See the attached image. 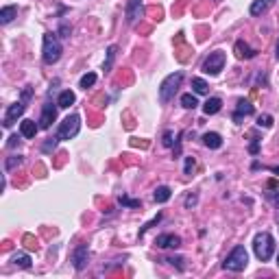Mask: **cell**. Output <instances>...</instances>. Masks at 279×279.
Segmentation results:
<instances>
[{"mask_svg":"<svg viewBox=\"0 0 279 279\" xmlns=\"http://www.w3.org/2000/svg\"><path fill=\"white\" fill-rule=\"evenodd\" d=\"M253 251H255V258L260 262H269L275 253V238L269 234V231H262L253 238Z\"/></svg>","mask_w":279,"mask_h":279,"instance_id":"1","label":"cell"},{"mask_svg":"<svg viewBox=\"0 0 279 279\" xmlns=\"http://www.w3.org/2000/svg\"><path fill=\"white\" fill-rule=\"evenodd\" d=\"M61 52H63V46L59 37L55 33H46L44 35V48H41V59H44V63H57L59 59H61Z\"/></svg>","mask_w":279,"mask_h":279,"instance_id":"2","label":"cell"},{"mask_svg":"<svg viewBox=\"0 0 279 279\" xmlns=\"http://www.w3.org/2000/svg\"><path fill=\"white\" fill-rule=\"evenodd\" d=\"M181 81H183V72H173V74L166 76L162 81V85H159V100H162V103L173 100L177 90H179V85H181Z\"/></svg>","mask_w":279,"mask_h":279,"instance_id":"3","label":"cell"},{"mask_svg":"<svg viewBox=\"0 0 279 279\" xmlns=\"http://www.w3.org/2000/svg\"><path fill=\"white\" fill-rule=\"evenodd\" d=\"M247 264H249V253H247V249L245 247H236L234 251H231L227 255V260L223 262V266L227 271L231 273H240V271H245L247 269Z\"/></svg>","mask_w":279,"mask_h":279,"instance_id":"4","label":"cell"},{"mask_svg":"<svg viewBox=\"0 0 279 279\" xmlns=\"http://www.w3.org/2000/svg\"><path fill=\"white\" fill-rule=\"evenodd\" d=\"M81 129V118L76 114H70L68 118H63V122L57 129V138L59 140H72Z\"/></svg>","mask_w":279,"mask_h":279,"instance_id":"5","label":"cell"},{"mask_svg":"<svg viewBox=\"0 0 279 279\" xmlns=\"http://www.w3.org/2000/svg\"><path fill=\"white\" fill-rule=\"evenodd\" d=\"M225 52L223 50H214V52H210V57L203 61V72L205 74H212V76H216L221 70L225 68Z\"/></svg>","mask_w":279,"mask_h":279,"instance_id":"6","label":"cell"},{"mask_svg":"<svg viewBox=\"0 0 279 279\" xmlns=\"http://www.w3.org/2000/svg\"><path fill=\"white\" fill-rule=\"evenodd\" d=\"M24 109H26L24 100H17V103L9 105V109H7V114H4L2 124H4V127H11L13 122H17V118H20L22 114H24Z\"/></svg>","mask_w":279,"mask_h":279,"instance_id":"7","label":"cell"},{"mask_svg":"<svg viewBox=\"0 0 279 279\" xmlns=\"http://www.w3.org/2000/svg\"><path fill=\"white\" fill-rule=\"evenodd\" d=\"M87 260H90V249H87V245H79L74 249L72 253V264L76 271H83L87 266Z\"/></svg>","mask_w":279,"mask_h":279,"instance_id":"8","label":"cell"},{"mask_svg":"<svg viewBox=\"0 0 279 279\" xmlns=\"http://www.w3.org/2000/svg\"><path fill=\"white\" fill-rule=\"evenodd\" d=\"M57 120V107L52 103H46L41 107V118H39V129H50V124Z\"/></svg>","mask_w":279,"mask_h":279,"instance_id":"9","label":"cell"},{"mask_svg":"<svg viewBox=\"0 0 279 279\" xmlns=\"http://www.w3.org/2000/svg\"><path fill=\"white\" fill-rule=\"evenodd\" d=\"M157 247L159 249H179L181 238L175 234H162V236H157Z\"/></svg>","mask_w":279,"mask_h":279,"instance_id":"10","label":"cell"},{"mask_svg":"<svg viewBox=\"0 0 279 279\" xmlns=\"http://www.w3.org/2000/svg\"><path fill=\"white\" fill-rule=\"evenodd\" d=\"M142 17V0H129L127 4V22L129 24H135Z\"/></svg>","mask_w":279,"mask_h":279,"instance_id":"11","label":"cell"},{"mask_svg":"<svg viewBox=\"0 0 279 279\" xmlns=\"http://www.w3.org/2000/svg\"><path fill=\"white\" fill-rule=\"evenodd\" d=\"M251 114H253V105L249 103V100L240 98V100H238V107H236V111H234V120L240 122L242 116H251Z\"/></svg>","mask_w":279,"mask_h":279,"instance_id":"12","label":"cell"},{"mask_svg":"<svg viewBox=\"0 0 279 279\" xmlns=\"http://www.w3.org/2000/svg\"><path fill=\"white\" fill-rule=\"evenodd\" d=\"M234 48H236V55H238L240 59H253L255 55H258V50H253L251 46H249L247 41H242V39L236 41V46H234Z\"/></svg>","mask_w":279,"mask_h":279,"instance_id":"13","label":"cell"},{"mask_svg":"<svg viewBox=\"0 0 279 279\" xmlns=\"http://www.w3.org/2000/svg\"><path fill=\"white\" fill-rule=\"evenodd\" d=\"M37 131H39V124H35V120H22L20 122V133L24 135V138H35L37 135Z\"/></svg>","mask_w":279,"mask_h":279,"instance_id":"14","label":"cell"},{"mask_svg":"<svg viewBox=\"0 0 279 279\" xmlns=\"http://www.w3.org/2000/svg\"><path fill=\"white\" fill-rule=\"evenodd\" d=\"M203 144L207 148H221L223 146V138H221V133H216V131H207L203 135Z\"/></svg>","mask_w":279,"mask_h":279,"instance_id":"15","label":"cell"},{"mask_svg":"<svg viewBox=\"0 0 279 279\" xmlns=\"http://www.w3.org/2000/svg\"><path fill=\"white\" fill-rule=\"evenodd\" d=\"M273 2H275V0H255L249 11H251V15H262L273 7Z\"/></svg>","mask_w":279,"mask_h":279,"instance_id":"16","label":"cell"},{"mask_svg":"<svg viewBox=\"0 0 279 279\" xmlns=\"http://www.w3.org/2000/svg\"><path fill=\"white\" fill-rule=\"evenodd\" d=\"M221 107H223V100L218 98V96H214V98H207L205 100L203 111H205L207 116H214V114H218V111H221Z\"/></svg>","mask_w":279,"mask_h":279,"instance_id":"17","label":"cell"},{"mask_svg":"<svg viewBox=\"0 0 279 279\" xmlns=\"http://www.w3.org/2000/svg\"><path fill=\"white\" fill-rule=\"evenodd\" d=\"M74 92L72 90H63L61 94H59V98H57V107H61V109H68L70 105H74Z\"/></svg>","mask_w":279,"mask_h":279,"instance_id":"18","label":"cell"},{"mask_svg":"<svg viewBox=\"0 0 279 279\" xmlns=\"http://www.w3.org/2000/svg\"><path fill=\"white\" fill-rule=\"evenodd\" d=\"M170 197H173V190H170L168 186H159L155 190V194H153V199H155V203H166Z\"/></svg>","mask_w":279,"mask_h":279,"instance_id":"19","label":"cell"},{"mask_svg":"<svg viewBox=\"0 0 279 279\" xmlns=\"http://www.w3.org/2000/svg\"><path fill=\"white\" fill-rule=\"evenodd\" d=\"M15 15H17V7H13V4L0 9V22H2V24H9V22L13 20Z\"/></svg>","mask_w":279,"mask_h":279,"instance_id":"20","label":"cell"},{"mask_svg":"<svg viewBox=\"0 0 279 279\" xmlns=\"http://www.w3.org/2000/svg\"><path fill=\"white\" fill-rule=\"evenodd\" d=\"M116 46H109V48H107V59H105V63H103V70L105 72H109L111 70V66H114V59H116Z\"/></svg>","mask_w":279,"mask_h":279,"instance_id":"21","label":"cell"},{"mask_svg":"<svg viewBox=\"0 0 279 279\" xmlns=\"http://www.w3.org/2000/svg\"><path fill=\"white\" fill-rule=\"evenodd\" d=\"M13 264L20 266V269H31V258L26 253H17L13 255Z\"/></svg>","mask_w":279,"mask_h":279,"instance_id":"22","label":"cell"},{"mask_svg":"<svg viewBox=\"0 0 279 279\" xmlns=\"http://www.w3.org/2000/svg\"><path fill=\"white\" fill-rule=\"evenodd\" d=\"M181 105L186 107V109H194V107L199 105V100H197L194 94H183V96H181Z\"/></svg>","mask_w":279,"mask_h":279,"instance_id":"23","label":"cell"},{"mask_svg":"<svg viewBox=\"0 0 279 279\" xmlns=\"http://www.w3.org/2000/svg\"><path fill=\"white\" fill-rule=\"evenodd\" d=\"M192 87H194V92H197V94H207V92H210V85H207L203 79H199V76H197V79H192Z\"/></svg>","mask_w":279,"mask_h":279,"instance_id":"24","label":"cell"},{"mask_svg":"<svg viewBox=\"0 0 279 279\" xmlns=\"http://www.w3.org/2000/svg\"><path fill=\"white\" fill-rule=\"evenodd\" d=\"M94 83H96V74H94V72H87V74L81 76V83H79V85L83 87V90H87V87H92Z\"/></svg>","mask_w":279,"mask_h":279,"instance_id":"25","label":"cell"},{"mask_svg":"<svg viewBox=\"0 0 279 279\" xmlns=\"http://www.w3.org/2000/svg\"><path fill=\"white\" fill-rule=\"evenodd\" d=\"M118 201H120L124 207H140V201L138 199H129L127 194H120V197H118Z\"/></svg>","mask_w":279,"mask_h":279,"instance_id":"26","label":"cell"},{"mask_svg":"<svg viewBox=\"0 0 279 279\" xmlns=\"http://www.w3.org/2000/svg\"><path fill=\"white\" fill-rule=\"evenodd\" d=\"M258 124H260V127H264V129L273 127V116H269V114H262V116L258 118Z\"/></svg>","mask_w":279,"mask_h":279,"instance_id":"27","label":"cell"},{"mask_svg":"<svg viewBox=\"0 0 279 279\" xmlns=\"http://www.w3.org/2000/svg\"><path fill=\"white\" fill-rule=\"evenodd\" d=\"M57 142H59V138H57V135H55V138H50L48 142H44V146H41V151H44V153H50L52 148L57 146Z\"/></svg>","mask_w":279,"mask_h":279,"instance_id":"28","label":"cell"},{"mask_svg":"<svg viewBox=\"0 0 279 279\" xmlns=\"http://www.w3.org/2000/svg\"><path fill=\"white\" fill-rule=\"evenodd\" d=\"M173 138H175V133H173V131H166V133H164V146H168V148L173 146V144H175Z\"/></svg>","mask_w":279,"mask_h":279,"instance_id":"29","label":"cell"},{"mask_svg":"<svg viewBox=\"0 0 279 279\" xmlns=\"http://www.w3.org/2000/svg\"><path fill=\"white\" fill-rule=\"evenodd\" d=\"M20 164H22V157H9L7 159V170L15 168V166H20Z\"/></svg>","mask_w":279,"mask_h":279,"instance_id":"30","label":"cell"},{"mask_svg":"<svg viewBox=\"0 0 279 279\" xmlns=\"http://www.w3.org/2000/svg\"><path fill=\"white\" fill-rule=\"evenodd\" d=\"M183 170H186V175H190L194 170V159L192 157H186V168H183Z\"/></svg>","mask_w":279,"mask_h":279,"instance_id":"31","label":"cell"},{"mask_svg":"<svg viewBox=\"0 0 279 279\" xmlns=\"http://www.w3.org/2000/svg\"><path fill=\"white\" fill-rule=\"evenodd\" d=\"M269 199L275 201V207H277V221H279V192H269Z\"/></svg>","mask_w":279,"mask_h":279,"instance_id":"32","label":"cell"},{"mask_svg":"<svg viewBox=\"0 0 279 279\" xmlns=\"http://www.w3.org/2000/svg\"><path fill=\"white\" fill-rule=\"evenodd\" d=\"M192 205H197V197H194V194L186 199V207H192Z\"/></svg>","mask_w":279,"mask_h":279,"instance_id":"33","label":"cell"},{"mask_svg":"<svg viewBox=\"0 0 279 279\" xmlns=\"http://www.w3.org/2000/svg\"><path fill=\"white\" fill-rule=\"evenodd\" d=\"M28 98H31V90H28V87H26V90L24 92H22V100H24V103H26V100Z\"/></svg>","mask_w":279,"mask_h":279,"instance_id":"34","label":"cell"},{"mask_svg":"<svg viewBox=\"0 0 279 279\" xmlns=\"http://www.w3.org/2000/svg\"><path fill=\"white\" fill-rule=\"evenodd\" d=\"M17 142H20V140H17V135H11V138H9V146L13 148V146L17 144Z\"/></svg>","mask_w":279,"mask_h":279,"instance_id":"35","label":"cell"},{"mask_svg":"<svg viewBox=\"0 0 279 279\" xmlns=\"http://www.w3.org/2000/svg\"><path fill=\"white\" fill-rule=\"evenodd\" d=\"M275 57L279 59V41H277V46H275Z\"/></svg>","mask_w":279,"mask_h":279,"instance_id":"36","label":"cell"},{"mask_svg":"<svg viewBox=\"0 0 279 279\" xmlns=\"http://www.w3.org/2000/svg\"><path fill=\"white\" fill-rule=\"evenodd\" d=\"M273 173H275V175H279V168H273Z\"/></svg>","mask_w":279,"mask_h":279,"instance_id":"37","label":"cell"},{"mask_svg":"<svg viewBox=\"0 0 279 279\" xmlns=\"http://www.w3.org/2000/svg\"><path fill=\"white\" fill-rule=\"evenodd\" d=\"M277 264H279V258H277Z\"/></svg>","mask_w":279,"mask_h":279,"instance_id":"38","label":"cell"}]
</instances>
